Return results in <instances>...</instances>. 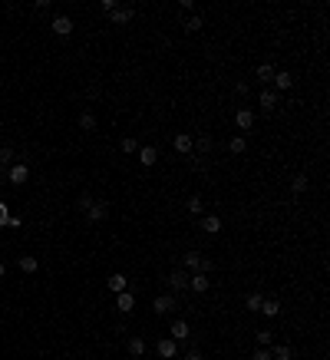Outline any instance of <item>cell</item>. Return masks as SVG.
I'll use <instances>...</instances> for the list:
<instances>
[{"label":"cell","mask_w":330,"mask_h":360,"mask_svg":"<svg viewBox=\"0 0 330 360\" xmlns=\"http://www.w3.org/2000/svg\"><path fill=\"white\" fill-rule=\"evenodd\" d=\"M4 178H7L10 185H24L27 178H30V168H27L24 162H14V165L7 168V175H4Z\"/></svg>","instance_id":"obj_1"},{"label":"cell","mask_w":330,"mask_h":360,"mask_svg":"<svg viewBox=\"0 0 330 360\" xmlns=\"http://www.w3.org/2000/svg\"><path fill=\"white\" fill-rule=\"evenodd\" d=\"M165 284L172 288V294H182V291H189V274L185 271H172L169 278H165Z\"/></svg>","instance_id":"obj_2"},{"label":"cell","mask_w":330,"mask_h":360,"mask_svg":"<svg viewBox=\"0 0 330 360\" xmlns=\"http://www.w3.org/2000/svg\"><path fill=\"white\" fill-rule=\"evenodd\" d=\"M235 126L241 129V132H251V129L258 126V119H254L251 109H238V112H235Z\"/></svg>","instance_id":"obj_3"},{"label":"cell","mask_w":330,"mask_h":360,"mask_svg":"<svg viewBox=\"0 0 330 360\" xmlns=\"http://www.w3.org/2000/svg\"><path fill=\"white\" fill-rule=\"evenodd\" d=\"M53 33H56V37H70V33H73V17H66V14L53 17Z\"/></svg>","instance_id":"obj_4"},{"label":"cell","mask_w":330,"mask_h":360,"mask_svg":"<svg viewBox=\"0 0 330 360\" xmlns=\"http://www.w3.org/2000/svg\"><path fill=\"white\" fill-rule=\"evenodd\" d=\"M116 307L122 314H132L135 311V294L132 291H122V294H116Z\"/></svg>","instance_id":"obj_5"},{"label":"cell","mask_w":330,"mask_h":360,"mask_svg":"<svg viewBox=\"0 0 330 360\" xmlns=\"http://www.w3.org/2000/svg\"><path fill=\"white\" fill-rule=\"evenodd\" d=\"M169 334H172V340L175 344H182V340H189V324H185V320H172V327H169Z\"/></svg>","instance_id":"obj_6"},{"label":"cell","mask_w":330,"mask_h":360,"mask_svg":"<svg viewBox=\"0 0 330 360\" xmlns=\"http://www.w3.org/2000/svg\"><path fill=\"white\" fill-rule=\"evenodd\" d=\"M106 215H109V208H106V202H93V205H89V212H86V218L89 222H106Z\"/></svg>","instance_id":"obj_7"},{"label":"cell","mask_w":330,"mask_h":360,"mask_svg":"<svg viewBox=\"0 0 330 360\" xmlns=\"http://www.w3.org/2000/svg\"><path fill=\"white\" fill-rule=\"evenodd\" d=\"M189 291H195V294H205V291H208V274L195 271V274L189 278Z\"/></svg>","instance_id":"obj_8"},{"label":"cell","mask_w":330,"mask_h":360,"mask_svg":"<svg viewBox=\"0 0 330 360\" xmlns=\"http://www.w3.org/2000/svg\"><path fill=\"white\" fill-rule=\"evenodd\" d=\"M155 350H158V357H165V360H172L175 353H179V344H175L172 337H165V340H158V347H155Z\"/></svg>","instance_id":"obj_9"},{"label":"cell","mask_w":330,"mask_h":360,"mask_svg":"<svg viewBox=\"0 0 330 360\" xmlns=\"http://www.w3.org/2000/svg\"><path fill=\"white\" fill-rule=\"evenodd\" d=\"M271 83H274V86L281 89V93H287V89L294 86V76H291L287 70H277V73H274V80H271Z\"/></svg>","instance_id":"obj_10"},{"label":"cell","mask_w":330,"mask_h":360,"mask_svg":"<svg viewBox=\"0 0 330 360\" xmlns=\"http://www.w3.org/2000/svg\"><path fill=\"white\" fill-rule=\"evenodd\" d=\"M152 307H155V314H169L175 307V294H162V297H155L152 301Z\"/></svg>","instance_id":"obj_11"},{"label":"cell","mask_w":330,"mask_h":360,"mask_svg":"<svg viewBox=\"0 0 330 360\" xmlns=\"http://www.w3.org/2000/svg\"><path fill=\"white\" fill-rule=\"evenodd\" d=\"M258 99H261V109H264V112H271L277 106V93H274V89H261Z\"/></svg>","instance_id":"obj_12"},{"label":"cell","mask_w":330,"mask_h":360,"mask_svg":"<svg viewBox=\"0 0 330 360\" xmlns=\"http://www.w3.org/2000/svg\"><path fill=\"white\" fill-rule=\"evenodd\" d=\"M139 162H142L145 168L155 165V162H158V149H152V145H145V149H142V145H139Z\"/></svg>","instance_id":"obj_13"},{"label":"cell","mask_w":330,"mask_h":360,"mask_svg":"<svg viewBox=\"0 0 330 360\" xmlns=\"http://www.w3.org/2000/svg\"><path fill=\"white\" fill-rule=\"evenodd\" d=\"M261 314H264V317H277V314H281V301H277V297H264Z\"/></svg>","instance_id":"obj_14"},{"label":"cell","mask_w":330,"mask_h":360,"mask_svg":"<svg viewBox=\"0 0 330 360\" xmlns=\"http://www.w3.org/2000/svg\"><path fill=\"white\" fill-rule=\"evenodd\" d=\"M202 228H205V235H218L221 232V218L218 215H205L202 218Z\"/></svg>","instance_id":"obj_15"},{"label":"cell","mask_w":330,"mask_h":360,"mask_svg":"<svg viewBox=\"0 0 330 360\" xmlns=\"http://www.w3.org/2000/svg\"><path fill=\"white\" fill-rule=\"evenodd\" d=\"M109 20H112V24H119V27L129 24V20H132V7H119V10H112Z\"/></svg>","instance_id":"obj_16"},{"label":"cell","mask_w":330,"mask_h":360,"mask_svg":"<svg viewBox=\"0 0 330 360\" xmlns=\"http://www.w3.org/2000/svg\"><path fill=\"white\" fill-rule=\"evenodd\" d=\"M126 350L132 353V357H142V353H145V340H142V337H129V340H126Z\"/></svg>","instance_id":"obj_17"},{"label":"cell","mask_w":330,"mask_h":360,"mask_svg":"<svg viewBox=\"0 0 330 360\" xmlns=\"http://www.w3.org/2000/svg\"><path fill=\"white\" fill-rule=\"evenodd\" d=\"M17 264H20V271H24V274H33L40 268V261L33 255H20V261H17Z\"/></svg>","instance_id":"obj_18"},{"label":"cell","mask_w":330,"mask_h":360,"mask_svg":"<svg viewBox=\"0 0 330 360\" xmlns=\"http://www.w3.org/2000/svg\"><path fill=\"white\" fill-rule=\"evenodd\" d=\"M106 284H109V291H116V294H122V291H126V274H122V271H116V274H112L109 281H106Z\"/></svg>","instance_id":"obj_19"},{"label":"cell","mask_w":330,"mask_h":360,"mask_svg":"<svg viewBox=\"0 0 330 360\" xmlns=\"http://www.w3.org/2000/svg\"><path fill=\"white\" fill-rule=\"evenodd\" d=\"M261 304H264V294H258V291H254V294H248V297H244V307H248V311H254V314L261 311Z\"/></svg>","instance_id":"obj_20"},{"label":"cell","mask_w":330,"mask_h":360,"mask_svg":"<svg viewBox=\"0 0 330 360\" xmlns=\"http://www.w3.org/2000/svg\"><path fill=\"white\" fill-rule=\"evenodd\" d=\"M202 27H205V17L202 14H192L189 20H185V30H189V33H198Z\"/></svg>","instance_id":"obj_21"},{"label":"cell","mask_w":330,"mask_h":360,"mask_svg":"<svg viewBox=\"0 0 330 360\" xmlns=\"http://www.w3.org/2000/svg\"><path fill=\"white\" fill-rule=\"evenodd\" d=\"M10 162H14V145H0V168H10Z\"/></svg>","instance_id":"obj_22"},{"label":"cell","mask_w":330,"mask_h":360,"mask_svg":"<svg viewBox=\"0 0 330 360\" xmlns=\"http://www.w3.org/2000/svg\"><path fill=\"white\" fill-rule=\"evenodd\" d=\"M185 268H192V271H202V251H189V255H185Z\"/></svg>","instance_id":"obj_23"},{"label":"cell","mask_w":330,"mask_h":360,"mask_svg":"<svg viewBox=\"0 0 330 360\" xmlns=\"http://www.w3.org/2000/svg\"><path fill=\"white\" fill-rule=\"evenodd\" d=\"M274 73H277V70H274L271 63H261V66H258V80H261V83H271V80H274Z\"/></svg>","instance_id":"obj_24"},{"label":"cell","mask_w":330,"mask_h":360,"mask_svg":"<svg viewBox=\"0 0 330 360\" xmlns=\"http://www.w3.org/2000/svg\"><path fill=\"white\" fill-rule=\"evenodd\" d=\"M291 357H294V350H291L287 344H277L274 353H271V360H291Z\"/></svg>","instance_id":"obj_25"},{"label":"cell","mask_w":330,"mask_h":360,"mask_svg":"<svg viewBox=\"0 0 330 360\" xmlns=\"http://www.w3.org/2000/svg\"><path fill=\"white\" fill-rule=\"evenodd\" d=\"M96 126H99V122H96V116H93V112H83V116H79V129H86V132H93Z\"/></svg>","instance_id":"obj_26"},{"label":"cell","mask_w":330,"mask_h":360,"mask_svg":"<svg viewBox=\"0 0 330 360\" xmlns=\"http://www.w3.org/2000/svg\"><path fill=\"white\" fill-rule=\"evenodd\" d=\"M175 149H179V152H192V136L179 132V136H175Z\"/></svg>","instance_id":"obj_27"},{"label":"cell","mask_w":330,"mask_h":360,"mask_svg":"<svg viewBox=\"0 0 330 360\" xmlns=\"http://www.w3.org/2000/svg\"><path fill=\"white\" fill-rule=\"evenodd\" d=\"M307 175H294V182H291V189H294V195H300V192H307Z\"/></svg>","instance_id":"obj_28"},{"label":"cell","mask_w":330,"mask_h":360,"mask_svg":"<svg viewBox=\"0 0 330 360\" xmlns=\"http://www.w3.org/2000/svg\"><path fill=\"white\" fill-rule=\"evenodd\" d=\"M228 149H231V152H235V155H241L244 149H248V142H244L241 136H235V139H231V142H228Z\"/></svg>","instance_id":"obj_29"},{"label":"cell","mask_w":330,"mask_h":360,"mask_svg":"<svg viewBox=\"0 0 330 360\" xmlns=\"http://www.w3.org/2000/svg\"><path fill=\"white\" fill-rule=\"evenodd\" d=\"M122 152H126V155H132V152H139V142H135V139H132V136H126V139H122Z\"/></svg>","instance_id":"obj_30"},{"label":"cell","mask_w":330,"mask_h":360,"mask_svg":"<svg viewBox=\"0 0 330 360\" xmlns=\"http://www.w3.org/2000/svg\"><path fill=\"white\" fill-rule=\"evenodd\" d=\"M202 195H192V199H189V212H192V215H202Z\"/></svg>","instance_id":"obj_31"},{"label":"cell","mask_w":330,"mask_h":360,"mask_svg":"<svg viewBox=\"0 0 330 360\" xmlns=\"http://www.w3.org/2000/svg\"><path fill=\"white\" fill-rule=\"evenodd\" d=\"M93 195H86V192H83V195H79V199H76V208H83V212H89V205H93Z\"/></svg>","instance_id":"obj_32"},{"label":"cell","mask_w":330,"mask_h":360,"mask_svg":"<svg viewBox=\"0 0 330 360\" xmlns=\"http://www.w3.org/2000/svg\"><path fill=\"white\" fill-rule=\"evenodd\" d=\"M192 145H195L198 152H208V149H212V136H202L198 142H192Z\"/></svg>","instance_id":"obj_33"},{"label":"cell","mask_w":330,"mask_h":360,"mask_svg":"<svg viewBox=\"0 0 330 360\" xmlns=\"http://www.w3.org/2000/svg\"><path fill=\"white\" fill-rule=\"evenodd\" d=\"M271 340H274V330H258V344L261 347H267Z\"/></svg>","instance_id":"obj_34"},{"label":"cell","mask_w":330,"mask_h":360,"mask_svg":"<svg viewBox=\"0 0 330 360\" xmlns=\"http://www.w3.org/2000/svg\"><path fill=\"white\" fill-rule=\"evenodd\" d=\"M7 218H10V208L4 205V202H0V228H4V225H7Z\"/></svg>","instance_id":"obj_35"},{"label":"cell","mask_w":330,"mask_h":360,"mask_svg":"<svg viewBox=\"0 0 330 360\" xmlns=\"http://www.w3.org/2000/svg\"><path fill=\"white\" fill-rule=\"evenodd\" d=\"M102 10H106V14H112V10H119V4H116V0H102Z\"/></svg>","instance_id":"obj_36"},{"label":"cell","mask_w":330,"mask_h":360,"mask_svg":"<svg viewBox=\"0 0 330 360\" xmlns=\"http://www.w3.org/2000/svg\"><path fill=\"white\" fill-rule=\"evenodd\" d=\"M4 228H20V218H17V215H10V218H7V225H4Z\"/></svg>","instance_id":"obj_37"},{"label":"cell","mask_w":330,"mask_h":360,"mask_svg":"<svg viewBox=\"0 0 330 360\" xmlns=\"http://www.w3.org/2000/svg\"><path fill=\"white\" fill-rule=\"evenodd\" d=\"M254 360H271V353L267 350H254Z\"/></svg>","instance_id":"obj_38"},{"label":"cell","mask_w":330,"mask_h":360,"mask_svg":"<svg viewBox=\"0 0 330 360\" xmlns=\"http://www.w3.org/2000/svg\"><path fill=\"white\" fill-rule=\"evenodd\" d=\"M182 360H202V353H198V350H189V353H185Z\"/></svg>","instance_id":"obj_39"},{"label":"cell","mask_w":330,"mask_h":360,"mask_svg":"<svg viewBox=\"0 0 330 360\" xmlns=\"http://www.w3.org/2000/svg\"><path fill=\"white\" fill-rule=\"evenodd\" d=\"M4 274H7V264H4V261H0V278H4Z\"/></svg>","instance_id":"obj_40"}]
</instances>
